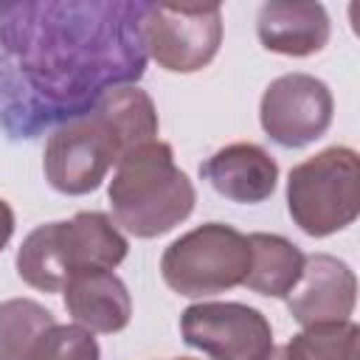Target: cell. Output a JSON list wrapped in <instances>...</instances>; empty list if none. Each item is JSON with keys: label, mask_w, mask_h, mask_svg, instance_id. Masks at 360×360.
<instances>
[{"label": "cell", "mask_w": 360, "mask_h": 360, "mask_svg": "<svg viewBox=\"0 0 360 360\" xmlns=\"http://www.w3.org/2000/svg\"><path fill=\"white\" fill-rule=\"evenodd\" d=\"M143 3L0 6V127L34 138L146 70Z\"/></svg>", "instance_id": "obj_1"}, {"label": "cell", "mask_w": 360, "mask_h": 360, "mask_svg": "<svg viewBox=\"0 0 360 360\" xmlns=\"http://www.w3.org/2000/svg\"><path fill=\"white\" fill-rule=\"evenodd\" d=\"M107 200L115 225L138 239H155L191 217L197 188L174 163V149L149 141L115 163Z\"/></svg>", "instance_id": "obj_2"}, {"label": "cell", "mask_w": 360, "mask_h": 360, "mask_svg": "<svg viewBox=\"0 0 360 360\" xmlns=\"http://www.w3.org/2000/svg\"><path fill=\"white\" fill-rule=\"evenodd\" d=\"M287 211L315 239L349 228L360 214V158L352 146H326L287 174Z\"/></svg>", "instance_id": "obj_3"}, {"label": "cell", "mask_w": 360, "mask_h": 360, "mask_svg": "<svg viewBox=\"0 0 360 360\" xmlns=\"http://www.w3.org/2000/svg\"><path fill=\"white\" fill-rule=\"evenodd\" d=\"M248 236L225 222H202L180 233L160 256L169 290L186 298H208L239 287L248 276Z\"/></svg>", "instance_id": "obj_4"}, {"label": "cell", "mask_w": 360, "mask_h": 360, "mask_svg": "<svg viewBox=\"0 0 360 360\" xmlns=\"http://www.w3.org/2000/svg\"><path fill=\"white\" fill-rule=\"evenodd\" d=\"M141 39L149 59L169 73H197L222 45L219 3H143Z\"/></svg>", "instance_id": "obj_5"}, {"label": "cell", "mask_w": 360, "mask_h": 360, "mask_svg": "<svg viewBox=\"0 0 360 360\" xmlns=\"http://www.w3.org/2000/svg\"><path fill=\"white\" fill-rule=\"evenodd\" d=\"M121 160V149L104 124L87 112L53 127L42 152V172L53 191L82 197L96 191L110 169Z\"/></svg>", "instance_id": "obj_6"}, {"label": "cell", "mask_w": 360, "mask_h": 360, "mask_svg": "<svg viewBox=\"0 0 360 360\" xmlns=\"http://www.w3.org/2000/svg\"><path fill=\"white\" fill-rule=\"evenodd\" d=\"M180 338L208 360H264L273 326L256 307L239 301H197L180 312Z\"/></svg>", "instance_id": "obj_7"}, {"label": "cell", "mask_w": 360, "mask_h": 360, "mask_svg": "<svg viewBox=\"0 0 360 360\" xmlns=\"http://www.w3.org/2000/svg\"><path fill=\"white\" fill-rule=\"evenodd\" d=\"M335 98L323 79L312 73H284L273 79L259 101V124L281 149H304L326 135Z\"/></svg>", "instance_id": "obj_8"}, {"label": "cell", "mask_w": 360, "mask_h": 360, "mask_svg": "<svg viewBox=\"0 0 360 360\" xmlns=\"http://www.w3.org/2000/svg\"><path fill=\"white\" fill-rule=\"evenodd\" d=\"M354 304H357V276L343 259L332 253L307 256L301 278L287 295V309L301 329L318 323L352 321Z\"/></svg>", "instance_id": "obj_9"}, {"label": "cell", "mask_w": 360, "mask_h": 360, "mask_svg": "<svg viewBox=\"0 0 360 360\" xmlns=\"http://www.w3.org/2000/svg\"><path fill=\"white\" fill-rule=\"evenodd\" d=\"M200 177L225 200L256 205L273 197L278 186L276 158L250 141L228 143L200 163Z\"/></svg>", "instance_id": "obj_10"}, {"label": "cell", "mask_w": 360, "mask_h": 360, "mask_svg": "<svg viewBox=\"0 0 360 360\" xmlns=\"http://www.w3.org/2000/svg\"><path fill=\"white\" fill-rule=\"evenodd\" d=\"M332 22L321 3L267 0L256 14V37L264 51L304 59L321 53L329 42Z\"/></svg>", "instance_id": "obj_11"}, {"label": "cell", "mask_w": 360, "mask_h": 360, "mask_svg": "<svg viewBox=\"0 0 360 360\" xmlns=\"http://www.w3.org/2000/svg\"><path fill=\"white\" fill-rule=\"evenodd\" d=\"M73 323L93 335H115L129 326L132 295L112 270H79L62 290Z\"/></svg>", "instance_id": "obj_12"}, {"label": "cell", "mask_w": 360, "mask_h": 360, "mask_svg": "<svg viewBox=\"0 0 360 360\" xmlns=\"http://www.w3.org/2000/svg\"><path fill=\"white\" fill-rule=\"evenodd\" d=\"M17 276L39 292H62L76 273L68 219L37 225L14 256Z\"/></svg>", "instance_id": "obj_13"}, {"label": "cell", "mask_w": 360, "mask_h": 360, "mask_svg": "<svg viewBox=\"0 0 360 360\" xmlns=\"http://www.w3.org/2000/svg\"><path fill=\"white\" fill-rule=\"evenodd\" d=\"M90 112L112 135V141L121 149V158L135 146L158 141V129H160L158 107L152 96L141 90L138 84H121V87L107 90Z\"/></svg>", "instance_id": "obj_14"}, {"label": "cell", "mask_w": 360, "mask_h": 360, "mask_svg": "<svg viewBox=\"0 0 360 360\" xmlns=\"http://www.w3.org/2000/svg\"><path fill=\"white\" fill-rule=\"evenodd\" d=\"M250 264L242 287L259 292L264 298H287L290 290L298 284L304 270V253L281 233H248Z\"/></svg>", "instance_id": "obj_15"}, {"label": "cell", "mask_w": 360, "mask_h": 360, "mask_svg": "<svg viewBox=\"0 0 360 360\" xmlns=\"http://www.w3.org/2000/svg\"><path fill=\"white\" fill-rule=\"evenodd\" d=\"M68 231H70L76 273L79 270H115L129 253L127 236L101 211H79L73 219H68Z\"/></svg>", "instance_id": "obj_16"}, {"label": "cell", "mask_w": 360, "mask_h": 360, "mask_svg": "<svg viewBox=\"0 0 360 360\" xmlns=\"http://www.w3.org/2000/svg\"><path fill=\"white\" fill-rule=\"evenodd\" d=\"M56 318L34 298L0 301V360H28L39 335Z\"/></svg>", "instance_id": "obj_17"}, {"label": "cell", "mask_w": 360, "mask_h": 360, "mask_svg": "<svg viewBox=\"0 0 360 360\" xmlns=\"http://www.w3.org/2000/svg\"><path fill=\"white\" fill-rule=\"evenodd\" d=\"M284 349L292 360H360V326L354 321L307 326Z\"/></svg>", "instance_id": "obj_18"}, {"label": "cell", "mask_w": 360, "mask_h": 360, "mask_svg": "<svg viewBox=\"0 0 360 360\" xmlns=\"http://www.w3.org/2000/svg\"><path fill=\"white\" fill-rule=\"evenodd\" d=\"M28 360H101V349L90 329L79 323H53L39 335Z\"/></svg>", "instance_id": "obj_19"}, {"label": "cell", "mask_w": 360, "mask_h": 360, "mask_svg": "<svg viewBox=\"0 0 360 360\" xmlns=\"http://www.w3.org/2000/svg\"><path fill=\"white\" fill-rule=\"evenodd\" d=\"M14 211H11V205L0 197V253L6 250V245L11 242V236H14Z\"/></svg>", "instance_id": "obj_20"}, {"label": "cell", "mask_w": 360, "mask_h": 360, "mask_svg": "<svg viewBox=\"0 0 360 360\" xmlns=\"http://www.w3.org/2000/svg\"><path fill=\"white\" fill-rule=\"evenodd\" d=\"M264 360H292V357L287 354V349H284V346H273V349H270V354H267Z\"/></svg>", "instance_id": "obj_21"}, {"label": "cell", "mask_w": 360, "mask_h": 360, "mask_svg": "<svg viewBox=\"0 0 360 360\" xmlns=\"http://www.w3.org/2000/svg\"><path fill=\"white\" fill-rule=\"evenodd\" d=\"M172 360H194V357H172Z\"/></svg>", "instance_id": "obj_22"}]
</instances>
